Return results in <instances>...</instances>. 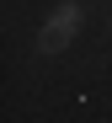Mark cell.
Instances as JSON below:
<instances>
[{
  "label": "cell",
  "instance_id": "obj_1",
  "mask_svg": "<svg viewBox=\"0 0 112 123\" xmlns=\"http://www.w3.org/2000/svg\"><path fill=\"white\" fill-rule=\"evenodd\" d=\"M80 27H85V11L75 6V0L53 6L48 22H43V32H37V54H64V48H70V37H75Z\"/></svg>",
  "mask_w": 112,
  "mask_h": 123
}]
</instances>
